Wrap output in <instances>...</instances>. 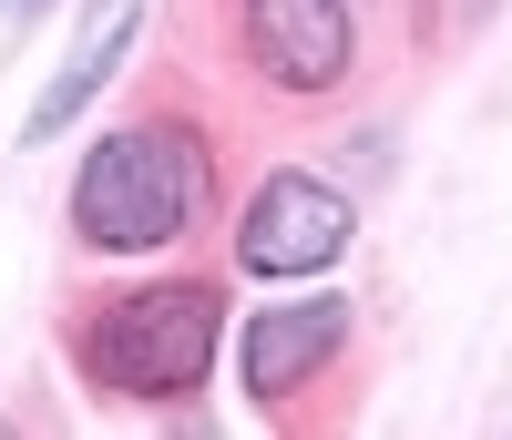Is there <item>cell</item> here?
Returning <instances> with one entry per match:
<instances>
[{"instance_id":"cell-6","label":"cell","mask_w":512,"mask_h":440,"mask_svg":"<svg viewBox=\"0 0 512 440\" xmlns=\"http://www.w3.org/2000/svg\"><path fill=\"white\" fill-rule=\"evenodd\" d=\"M123 52H134V21H113V31L93 21V41H82V52L62 62V82H52L41 103H31V144H41V134H62V123H72V113L93 103V93H103L113 72H123Z\"/></svg>"},{"instance_id":"cell-5","label":"cell","mask_w":512,"mask_h":440,"mask_svg":"<svg viewBox=\"0 0 512 440\" xmlns=\"http://www.w3.org/2000/svg\"><path fill=\"white\" fill-rule=\"evenodd\" d=\"M338 348H349V297H287L246 328V400L287 420L318 379H338Z\"/></svg>"},{"instance_id":"cell-4","label":"cell","mask_w":512,"mask_h":440,"mask_svg":"<svg viewBox=\"0 0 512 440\" xmlns=\"http://www.w3.org/2000/svg\"><path fill=\"white\" fill-rule=\"evenodd\" d=\"M236 52L267 93H338L359 62V31H349V0H236Z\"/></svg>"},{"instance_id":"cell-8","label":"cell","mask_w":512,"mask_h":440,"mask_svg":"<svg viewBox=\"0 0 512 440\" xmlns=\"http://www.w3.org/2000/svg\"><path fill=\"white\" fill-rule=\"evenodd\" d=\"M103 11H113V0H93V21H103Z\"/></svg>"},{"instance_id":"cell-3","label":"cell","mask_w":512,"mask_h":440,"mask_svg":"<svg viewBox=\"0 0 512 440\" xmlns=\"http://www.w3.org/2000/svg\"><path fill=\"white\" fill-rule=\"evenodd\" d=\"M349 236H359V205L328 185V174H267V185L246 195V215H236V267L246 277H318V267H338L349 256Z\"/></svg>"},{"instance_id":"cell-2","label":"cell","mask_w":512,"mask_h":440,"mask_svg":"<svg viewBox=\"0 0 512 440\" xmlns=\"http://www.w3.org/2000/svg\"><path fill=\"white\" fill-rule=\"evenodd\" d=\"M72 369L113 400H195L226 338V287L216 277H154L103 307H72Z\"/></svg>"},{"instance_id":"cell-7","label":"cell","mask_w":512,"mask_h":440,"mask_svg":"<svg viewBox=\"0 0 512 440\" xmlns=\"http://www.w3.org/2000/svg\"><path fill=\"white\" fill-rule=\"evenodd\" d=\"M41 11H52V0H0V31H31Z\"/></svg>"},{"instance_id":"cell-1","label":"cell","mask_w":512,"mask_h":440,"mask_svg":"<svg viewBox=\"0 0 512 440\" xmlns=\"http://www.w3.org/2000/svg\"><path fill=\"white\" fill-rule=\"evenodd\" d=\"M216 205V154H205L195 123L175 113H144V123H113V134L82 154L72 174V236L93 256H154L205 226Z\"/></svg>"}]
</instances>
